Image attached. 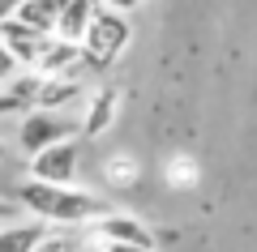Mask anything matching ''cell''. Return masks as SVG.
<instances>
[{"label":"cell","instance_id":"1","mask_svg":"<svg viewBox=\"0 0 257 252\" xmlns=\"http://www.w3.org/2000/svg\"><path fill=\"white\" fill-rule=\"evenodd\" d=\"M18 205L26 209L35 222H43L47 231H77V226H90L94 218L107 214V201L94 197V192H82V188H56V184H18Z\"/></svg>","mask_w":257,"mask_h":252},{"label":"cell","instance_id":"2","mask_svg":"<svg viewBox=\"0 0 257 252\" xmlns=\"http://www.w3.org/2000/svg\"><path fill=\"white\" fill-rule=\"evenodd\" d=\"M128 43H133V22H128L124 13H111V9L99 5L90 30H86V39H82V69L107 73L111 64L128 52Z\"/></svg>","mask_w":257,"mask_h":252},{"label":"cell","instance_id":"3","mask_svg":"<svg viewBox=\"0 0 257 252\" xmlns=\"http://www.w3.org/2000/svg\"><path fill=\"white\" fill-rule=\"evenodd\" d=\"M60 141H82L77 137V120L73 116H60V111H22V124H18V145L26 158H35L39 150L47 145H60Z\"/></svg>","mask_w":257,"mask_h":252},{"label":"cell","instance_id":"4","mask_svg":"<svg viewBox=\"0 0 257 252\" xmlns=\"http://www.w3.org/2000/svg\"><path fill=\"white\" fill-rule=\"evenodd\" d=\"M82 150H86V141H60V145L39 150L35 158H26V180L56 184V188H73L77 167H82Z\"/></svg>","mask_w":257,"mask_h":252},{"label":"cell","instance_id":"5","mask_svg":"<svg viewBox=\"0 0 257 252\" xmlns=\"http://www.w3.org/2000/svg\"><path fill=\"white\" fill-rule=\"evenodd\" d=\"M120 107H124V90H120L116 81H99L94 90H86L77 137H82V141H99L103 133H111L116 120H120Z\"/></svg>","mask_w":257,"mask_h":252},{"label":"cell","instance_id":"6","mask_svg":"<svg viewBox=\"0 0 257 252\" xmlns=\"http://www.w3.org/2000/svg\"><path fill=\"white\" fill-rule=\"evenodd\" d=\"M86 243H133V248H150L155 252V231L142 222L138 214H124V209H107L103 218H94L86 226Z\"/></svg>","mask_w":257,"mask_h":252},{"label":"cell","instance_id":"7","mask_svg":"<svg viewBox=\"0 0 257 252\" xmlns=\"http://www.w3.org/2000/svg\"><path fill=\"white\" fill-rule=\"evenodd\" d=\"M0 43L9 47V56L18 60V69H22V73H35V64H39V56L47 52V43H52V35H43V30L26 26V22L9 18L5 26H0Z\"/></svg>","mask_w":257,"mask_h":252},{"label":"cell","instance_id":"8","mask_svg":"<svg viewBox=\"0 0 257 252\" xmlns=\"http://www.w3.org/2000/svg\"><path fill=\"white\" fill-rule=\"evenodd\" d=\"M77 103H86V86L77 77H39V94H35L39 111L69 116V107H77Z\"/></svg>","mask_w":257,"mask_h":252},{"label":"cell","instance_id":"9","mask_svg":"<svg viewBox=\"0 0 257 252\" xmlns=\"http://www.w3.org/2000/svg\"><path fill=\"white\" fill-rule=\"evenodd\" d=\"M35 73H39V77H77V73H82V47L64 43V39H52L47 52L39 56Z\"/></svg>","mask_w":257,"mask_h":252},{"label":"cell","instance_id":"10","mask_svg":"<svg viewBox=\"0 0 257 252\" xmlns=\"http://www.w3.org/2000/svg\"><path fill=\"white\" fill-rule=\"evenodd\" d=\"M94 13H99V0H69L60 13V22H56V35L52 39H64V43H77L82 47L86 30H90Z\"/></svg>","mask_w":257,"mask_h":252},{"label":"cell","instance_id":"11","mask_svg":"<svg viewBox=\"0 0 257 252\" xmlns=\"http://www.w3.org/2000/svg\"><path fill=\"white\" fill-rule=\"evenodd\" d=\"M47 239V226L35 218H18V222H0V252H35Z\"/></svg>","mask_w":257,"mask_h":252},{"label":"cell","instance_id":"12","mask_svg":"<svg viewBox=\"0 0 257 252\" xmlns=\"http://www.w3.org/2000/svg\"><path fill=\"white\" fill-rule=\"evenodd\" d=\"M64 5H69V0H22L18 22H26V26L43 30V35H56V22H60Z\"/></svg>","mask_w":257,"mask_h":252},{"label":"cell","instance_id":"13","mask_svg":"<svg viewBox=\"0 0 257 252\" xmlns=\"http://www.w3.org/2000/svg\"><path fill=\"white\" fill-rule=\"evenodd\" d=\"M163 180H167V188H176V192L197 188V180H202V167L193 162V154L176 150V154H167V158H163Z\"/></svg>","mask_w":257,"mask_h":252},{"label":"cell","instance_id":"14","mask_svg":"<svg viewBox=\"0 0 257 252\" xmlns=\"http://www.w3.org/2000/svg\"><path fill=\"white\" fill-rule=\"evenodd\" d=\"M103 180H107L111 188H138V180H142V162L133 158L128 150H116L107 162H103Z\"/></svg>","mask_w":257,"mask_h":252},{"label":"cell","instance_id":"15","mask_svg":"<svg viewBox=\"0 0 257 252\" xmlns=\"http://www.w3.org/2000/svg\"><path fill=\"white\" fill-rule=\"evenodd\" d=\"M73 248H77V243L69 239V235H64V231H47V239L39 243L35 252H73Z\"/></svg>","mask_w":257,"mask_h":252},{"label":"cell","instance_id":"16","mask_svg":"<svg viewBox=\"0 0 257 252\" xmlns=\"http://www.w3.org/2000/svg\"><path fill=\"white\" fill-rule=\"evenodd\" d=\"M18 60H13V56H9V47H5V43H0V90H5V86H9V81L13 77H18Z\"/></svg>","mask_w":257,"mask_h":252},{"label":"cell","instance_id":"17","mask_svg":"<svg viewBox=\"0 0 257 252\" xmlns=\"http://www.w3.org/2000/svg\"><path fill=\"white\" fill-rule=\"evenodd\" d=\"M99 5H103V9H111V13H124V18H128V13L138 9L142 0H99Z\"/></svg>","mask_w":257,"mask_h":252},{"label":"cell","instance_id":"18","mask_svg":"<svg viewBox=\"0 0 257 252\" xmlns=\"http://www.w3.org/2000/svg\"><path fill=\"white\" fill-rule=\"evenodd\" d=\"M18 218H22L18 201H0V222H18Z\"/></svg>","mask_w":257,"mask_h":252},{"label":"cell","instance_id":"19","mask_svg":"<svg viewBox=\"0 0 257 252\" xmlns=\"http://www.w3.org/2000/svg\"><path fill=\"white\" fill-rule=\"evenodd\" d=\"M18 9H22V0H0V26L9 18H18Z\"/></svg>","mask_w":257,"mask_h":252},{"label":"cell","instance_id":"20","mask_svg":"<svg viewBox=\"0 0 257 252\" xmlns=\"http://www.w3.org/2000/svg\"><path fill=\"white\" fill-rule=\"evenodd\" d=\"M99 252H150V248H133V243H94Z\"/></svg>","mask_w":257,"mask_h":252},{"label":"cell","instance_id":"21","mask_svg":"<svg viewBox=\"0 0 257 252\" xmlns=\"http://www.w3.org/2000/svg\"><path fill=\"white\" fill-rule=\"evenodd\" d=\"M73 252H99V248H94V243H77Z\"/></svg>","mask_w":257,"mask_h":252},{"label":"cell","instance_id":"22","mask_svg":"<svg viewBox=\"0 0 257 252\" xmlns=\"http://www.w3.org/2000/svg\"><path fill=\"white\" fill-rule=\"evenodd\" d=\"M0 162H5V137H0Z\"/></svg>","mask_w":257,"mask_h":252}]
</instances>
